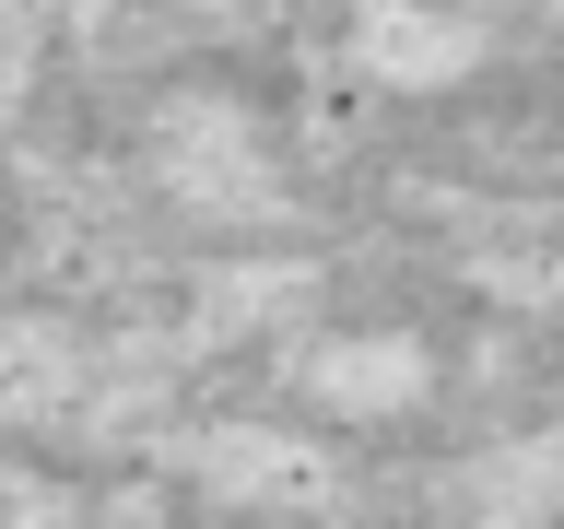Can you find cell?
<instances>
[{"label":"cell","instance_id":"6da1fadb","mask_svg":"<svg viewBox=\"0 0 564 529\" xmlns=\"http://www.w3.org/2000/svg\"><path fill=\"white\" fill-rule=\"evenodd\" d=\"M153 188H165L188 224H271L282 212V141L224 95H176L153 118Z\"/></svg>","mask_w":564,"mask_h":529},{"label":"cell","instance_id":"7a4b0ae2","mask_svg":"<svg viewBox=\"0 0 564 529\" xmlns=\"http://www.w3.org/2000/svg\"><path fill=\"white\" fill-rule=\"evenodd\" d=\"M294 400L317 423H412L435 400V342L400 317H341L294 353Z\"/></svg>","mask_w":564,"mask_h":529},{"label":"cell","instance_id":"3957f363","mask_svg":"<svg viewBox=\"0 0 564 529\" xmlns=\"http://www.w3.org/2000/svg\"><path fill=\"white\" fill-rule=\"evenodd\" d=\"M377 95H458L482 71V24L458 0H352V47H341Z\"/></svg>","mask_w":564,"mask_h":529},{"label":"cell","instance_id":"277c9868","mask_svg":"<svg viewBox=\"0 0 564 529\" xmlns=\"http://www.w3.org/2000/svg\"><path fill=\"white\" fill-rule=\"evenodd\" d=\"M176 471L212 494V506H306L329 471H317V447L294 435V423H271V412H224V423H200L188 447H176Z\"/></svg>","mask_w":564,"mask_h":529},{"label":"cell","instance_id":"5b68a950","mask_svg":"<svg viewBox=\"0 0 564 529\" xmlns=\"http://www.w3.org/2000/svg\"><path fill=\"white\" fill-rule=\"evenodd\" d=\"M83 377H95V353L70 342L47 306H0V423H47L83 400Z\"/></svg>","mask_w":564,"mask_h":529}]
</instances>
